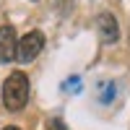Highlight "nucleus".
Segmentation results:
<instances>
[{
  "label": "nucleus",
  "mask_w": 130,
  "mask_h": 130,
  "mask_svg": "<svg viewBox=\"0 0 130 130\" xmlns=\"http://www.w3.org/2000/svg\"><path fill=\"white\" fill-rule=\"evenodd\" d=\"M26 102H29V78H26V73L13 70L3 83V104L8 112H18V109H24Z\"/></svg>",
  "instance_id": "obj_1"
},
{
  "label": "nucleus",
  "mask_w": 130,
  "mask_h": 130,
  "mask_svg": "<svg viewBox=\"0 0 130 130\" xmlns=\"http://www.w3.org/2000/svg\"><path fill=\"white\" fill-rule=\"evenodd\" d=\"M42 47H44V34H42V31H29V34H24L18 39V44H16L18 62H31L42 52Z\"/></svg>",
  "instance_id": "obj_2"
},
{
  "label": "nucleus",
  "mask_w": 130,
  "mask_h": 130,
  "mask_svg": "<svg viewBox=\"0 0 130 130\" xmlns=\"http://www.w3.org/2000/svg\"><path fill=\"white\" fill-rule=\"evenodd\" d=\"M96 29H99V37H102L104 44H115V42L120 39V26H117V18L112 13H99Z\"/></svg>",
  "instance_id": "obj_3"
},
{
  "label": "nucleus",
  "mask_w": 130,
  "mask_h": 130,
  "mask_svg": "<svg viewBox=\"0 0 130 130\" xmlns=\"http://www.w3.org/2000/svg\"><path fill=\"white\" fill-rule=\"evenodd\" d=\"M16 29L13 26H0V62L16 60Z\"/></svg>",
  "instance_id": "obj_4"
},
{
  "label": "nucleus",
  "mask_w": 130,
  "mask_h": 130,
  "mask_svg": "<svg viewBox=\"0 0 130 130\" xmlns=\"http://www.w3.org/2000/svg\"><path fill=\"white\" fill-rule=\"evenodd\" d=\"M50 130H68L62 120H50Z\"/></svg>",
  "instance_id": "obj_5"
},
{
  "label": "nucleus",
  "mask_w": 130,
  "mask_h": 130,
  "mask_svg": "<svg viewBox=\"0 0 130 130\" xmlns=\"http://www.w3.org/2000/svg\"><path fill=\"white\" fill-rule=\"evenodd\" d=\"M112 96H115V86H107V91L102 94V102L107 104V102H109V99H112Z\"/></svg>",
  "instance_id": "obj_6"
},
{
  "label": "nucleus",
  "mask_w": 130,
  "mask_h": 130,
  "mask_svg": "<svg viewBox=\"0 0 130 130\" xmlns=\"http://www.w3.org/2000/svg\"><path fill=\"white\" fill-rule=\"evenodd\" d=\"M5 130H18V127H5Z\"/></svg>",
  "instance_id": "obj_7"
}]
</instances>
